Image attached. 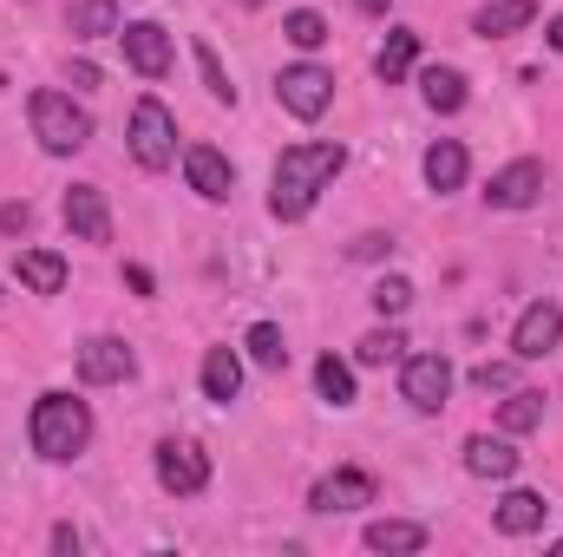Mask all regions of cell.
I'll return each mask as SVG.
<instances>
[{"label": "cell", "mask_w": 563, "mask_h": 557, "mask_svg": "<svg viewBox=\"0 0 563 557\" xmlns=\"http://www.w3.org/2000/svg\"><path fill=\"white\" fill-rule=\"evenodd\" d=\"M341 164H347V144H334V139L288 144L276 157V171H269V217L276 223H301L321 204V190L341 177Z\"/></svg>", "instance_id": "obj_1"}, {"label": "cell", "mask_w": 563, "mask_h": 557, "mask_svg": "<svg viewBox=\"0 0 563 557\" xmlns=\"http://www.w3.org/2000/svg\"><path fill=\"white\" fill-rule=\"evenodd\" d=\"M92 426L99 419H92V407L79 394H40L33 414H26V439H33V452L46 466H66V459H79L92 446Z\"/></svg>", "instance_id": "obj_2"}, {"label": "cell", "mask_w": 563, "mask_h": 557, "mask_svg": "<svg viewBox=\"0 0 563 557\" xmlns=\"http://www.w3.org/2000/svg\"><path fill=\"white\" fill-rule=\"evenodd\" d=\"M26 119H33V139H40L46 157H73V151L92 144V112L73 92H59V86H40L26 99Z\"/></svg>", "instance_id": "obj_3"}, {"label": "cell", "mask_w": 563, "mask_h": 557, "mask_svg": "<svg viewBox=\"0 0 563 557\" xmlns=\"http://www.w3.org/2000/svg\"><path fill=\"white\" fill-rule=\"evenodd\" d=\"M125 144H132L139 171H170V164H177V119H170V106L144 92L139 106H132V125H125Z\"/></svg>", "instance_id": "obj_4"}, {"label": "cell", "mask_w": 563, "mask_h": 557, "mask_svg": "<svg viewBox=\"0 0 563 557\" xmlns=\"http://www.w3.org/2000/svg\"><path fill=\"white\" fill-rule=\"evenodd\" d=\"M276 106L288 112V119L314 125V119L334 106V73H328V66H314V59H301V66H282V73H276Z\"/></svg>", "instance_id": "obj_5"}, {"label": "cell", "mask_w": 563, "mask_h": 557, "mask_svg": "<svg viewBox=\"0 0 563 557\" xmlns=\"http://www.w3.org/2000/svg\"><path fill=\"white\" fill-rule=\"evenodd\" d=\"M374 499H380V479H374L367 466H334V472H321V479L308 485V512H321V518L361 512V505H374Z\"/></svg>", "instance_id": "obj_6"}, {"label": "cell", "mask_w": 563, "mask_h": 557, "mask_svg": "<svg viewBox=\"0 0 563 557\" xmlns=\"http://www.w3.org/2000/svg\"><path fill=\"white\" fill-rule=\"evenodd\" d=\"M452 361L445 354H407L400 361V401L413 407V414H439L445 401H452Z\"/></svg>", "instance_id": "obj_7"}, {"label": "cell", "mask_w": 563, "mask_h": 557, "mask_svg": "<svg viewBox=\"0 0 563 557\" xmlns=\"http://www.w3.org/2000/svg\"><path fill=\"white\" fill-rule=\"evenodd\" d=\"M157 485H164L170 499H197V492L210 485V452H203L197 439H164V446H157Z\"/></svg>", "instance_id": "obj_8"}, {"label": "cell", "mask_w": 563, "mask_h": 557, "mask_svg": "<svg viewBox=\"0 0 563 557\" xmlns=\"http://www.w3.org/2000/svg\"><path fill=\"white\" fill-rule=\"evenodd\" d=\"M119 46H125V66H132L139 79H164L170 59H177L170 33H164L157 20H125V26H119Z\"/></svg>", "instance_id": "obj_9"}, {"label": "cell", "mask_w": 563, "mask_h": 557, "mask_svg": "<svg viewBox=\"0 0 563 557\" xmlns=\"http://www.w3.org/2000/svg\"><path fill=\"white\" fill-rule=\"evenodd\" d=\"M132 374H139L132 341H119V335H92V341L79 348V381H86V387H119V381H132Z\"/></svg>", "instance_id": "obj_10"}, {"label": "cell", "mask_w": 563, "mask_h": 557, "mask_svg": "<svg viewBox=\"0 0 563 557\" xmlns=\"http://www.w3.org/2000/svg\"><path fill=\"white\" fill-rule=\"evenodd\" d=\"M544 197V164L538 157H511L505 171H492V184H485V204L492 210H531Z\"/></svg>", "instance_id": "obj_11"}, {"label": "cell", "mask_w": 563, "mask_h": 557, "mask_svg": "<svg viewBox=\"0 0 563 557\" xmlns=\"http://www.w3.org/2000/svg\"><path fill=\"white\" fill-rule=\"evenodd\" d=\"M59 217H66V230H73L79 243H112V204H106L99 184H73V190L59 197Z\"/></svg>", "instance_id": "obj_12"}, {"label": "cell", "mask_w": 563, "mask_h": 557, "mask_svg": "<svg viewBox=\"0 0 563 557\" xmlns=\"http://www.w3.org/2000/svg\"><path fill=\"white\" fill-rule=\"evenodd\" d=\"M563 348V308L558 302H531L525 315H518V328H511V354L518 361H544V354H558Z\"/></svg>", "instance_id": "obj_13"}, {"label": "cell", "mask_w": 563, "mask_h": 557, "mask_svg": "<svg viewBox=\"0 0 563 557\" xmlns=\"http://www.w3.org/2000/svg\"><path fill=\"white\" fill-rule=\"evenodd\" d=\"M184 177L203 204H230V190H236V164L217 144H184Z\"/></svg>", "instance_id": "obj_14"}, {"label": "cell", "mask_w": 563, "mask_h": 557, "mask_svg": "<svg viewBox=\"0 0 563 557\" xmlns=\"http://www.w3.org/2000/svg\"><path fill=\"white\" fill-rule=\"evenodd\" d=\"M426 171V190H439V197H452V190H465V177H472V151L459 139H432L420 157Z\"/></svg>", "instance_id": "obj_15"}, {"label": "cell", "mask_w": 563, "mask_h": 557, "mask_svg": "<svg viewBox=\"0 0 563 557\" xmlns=\"http://www.w3.org/2000/svg\"><path fill=\"white\" fill-rule=\"evenodd\" d=\"M465 472L472 479H511L518 472V446H511V433H472L465 439Z\"/></svg>", "instance_id": "obj_16"}, {"label": "cell", "mask_w": 563, "mask_h": 557, "mask_svg": "<svg viewBox=\"0 0 563 557\" xmlns=\"http://www.w3.org/2000/svg\"><path fill=\"white\" fill-rule=\"evenodd\" d=\"M197 381H203V401L230 407V401L243 394V354H236V348H210L203 368H197Z\"/></svg>", "instance_id": "obj_17"}, {"label": "cell", "mask_w": 563, "mask_h": 557, "mask_svg": "<svg viewBox=\"0 0 563 557\" xmlns=\"http://www.w3.org/2000/svg\"><path fill=\"white\" fill-rule=\"evenodd\" d=\"M492 525L505 532V538H531V532H544V499L538 492H505L498 505H492Z\"/></svg>", "instance_id": "obj_18"}, {"label": "cell", "mask_w": 563, "mask_h": 557, "mask_svg": "<svg viewBox=\"0 0 563 557\" xmlns=\"http://www.w3.org/2000/svg\"><path fill=\"white\" fill-rule=\"evenodd\" d=\"M413 59H420V33H413V26H394V33L380 40V53H374V79H380V86H400V79L413 73Z\"/></svg>", "instance_id": "obj_19"}, {"label": "cell", "mask_w": 563, "mask_h": 557, "mask_svg": "<svg viewBox=\"0 0 563 557\" xmlns=\"http://www.w3.org/2000/svg\"><path fill=\"white\" fill-rule=\"evenodd\" d=\"M531 20H538V0H492V7L472 13V33H485V40H511V33H525Z\"/></svg>", "instance_id": "obj_20"}, {"label": "cell", "mask_w": 563, "mask_h": 557, "mask_svg": "<svg viewBox=\"0 0 563 557\" xmlns=\"http://www.w3.org/2000/svg\"><path fill=\"white\" fill-rule=\"evenodd\" d=\"M13 276H20V288H33V295H59L66 288V256L59 250H20L13 256Z\"/></svg>", "instance_id": "obj_21"}, {"label": "cell", "mask_w": 563, "mask_h": 557, "mask_svg": "<svg viewBox=\"0 0 563 557\" xmlns=\"http://www.w3.org/2000/svg\"><path fill=\"white\" fill-rule=\"evenodd\" d=\"M361 545L387 551V557H413V551H426V525H413V518H374L361 532Z\"/></svg>", "instance_id": "obj_22"}, {"label": "cell", "mask_w": 563, "mask_h": 557, "mask_svg": "<svg viewBox=\"0 0 563 557\" xmlns=\"http://www.w3.org/2000/svg\"><path fill=\"white\" fill-rule=\"evenodd\" d=\"M420 99L432 106V112H465V99H472V86H465V73L459 66H426L420 73Z\"/></svg>", "instance_id": "obj_23"}, {"label": "cell", "mask_w": 563, "mask_h": 557, "mask_svg": "<svg viewBox=\"0 0 563 557\" xmlns=\"http://www.w3.org/2000/svg\"><path fill=\"white\" fill-rule=\"evenodd\" d=\"M66 26H73V40H119V0H73L66 7Z\"/></svg>", "instance_id": "obj_24"}, {"label": "cell", "mask_w": 563, "mask_h": 557, "mask_svg": "<svg viewBox=\"0 0 563 557\" xmlns=\"http://www.w3.org/2000/svg\"><path fill=\"white\" fill-rule=\"evenodd\" d=\"M394 361H407L400 328H367V335L354 341V368H394Z\"/></svg>", "instance_id": "obj_25"}, {"label": "cell", "mask_w": 563, "mask_h": 557, "mask_svg": "<svg viewBox=\"0 0 563 557\" xmlns=\"http://www.w3.org/2000/svg\"><path fill=\"white\" fill-rule=\"evenodd\" d=\"M498 426L518 439V433H531V426H544V394H531V387H511L505 394V407H498Z\"/></svg>", "instance_id": "obj_26"}, {"label": "cell", "mask_w": 563, "mask_h": 557, "mask_svg": "<svg viewBox=\"0 0 563 557\" xmlns=\"http://www.w3.org/2000/svg\"><path fill=\"white\" fill-rule=\"evenodd\" d=\"M314 387H321L328 407H354V368H347V361L321 354V361H314Z\"/></svg>", "instance_id": "obj_27"}, {"label": "cell", "mask_w": 563, "mask_h": 557, "mask_svg": "<svg viewBox=\"0 0 563 557\" xmlns=\"http://www.w3.org/2000/svg\"><path fill=\"white\" fill-rule=\"evenodd\" d=\"M243 348H250V361H256V368H269V374H282V368H288V341H282L276 321H256V328L243 335Z\"/></svg>", "instance_id": "obj_28"}, {"label": "cell", "mask_w": 563, "mask_h": 557, "mask_svg": "<svg viewBox=\"0 0 563 557\" xmlns=\"http://www.w3.org/2000/svg\"><path fill=\"white\" fill-rule=\"evenodd\" d=\"M282 40L301 46V53H314V46H328V20H321L314 7H295V13L282 20Z\"/></svg>", "instance_id": "obj_29"}, {"label": "cell", "mask_w": 563, "mask_h": 557, "mask_svg": "<svg viewBox=\"0 0 563 557\" xmlns=\"http://www.w3.org/2000/svg\"><path fill=\"white\" fill-rule=\"evenodd\" d=\"M197 73H203V86H210L217 106H236V86H230V73H223V59H217L210 40H197Z\"/></svg>", "instance_id": "obj_30"}, {"label": "cell", "mask_w": 563, "mask_h": 557, "mask_svg": "<svg viewBox=\"0 0 563 557\" xmlns=\"http://www.w3.org/2000/svg\"><path fill=\"white\" fill-rule=\"evenodd\" d=\"M367 302H374V308H380L387 321H400V315L413 308V282H407V276H380V282H374V295H367Z\"/></svg>", "instance_id": "obj_31"}, {"label": "cell", "mask_w": 563, "mask_h": 557, "mask_svg": "<svg viewBox=\"0 0 563 557\" xmlns=\"http://www.w3.org/2000/svg\"><path fill=\"white\" fill-rule=\"evenodd\" d=\"M518 368H525L518 354H511V361H478V368H472V387H478V394H511V387H518Z\"/></svg>", "instance_id": "obj_32"}, {"label": "cell", "mask_w": 563, "mask_h": 557, "mask_svg": "<svg viewBox=\"0 0 563 557\" xmlns=\"http://www.w3.org/2000/svg\"><path fill=\"white\" fill-rule=\"evenodd\" d=\"M347 256H354V263H380V256H394V237H387V230H367V237L347 243Z\"/></svg>", "instance_id": "obj_33"}, {"label": "cell", "mask_w": 563, "mask_h": 557, "mask_svg": "<svg viewBox=\"0 0 563 557\" xmlns=\"http://www.w3.org/2000/svg\"><path fill=\"white\" fill-rule=\"evenodd\" d=\"M0 230H7V237H26V230H33V210H26V204H0Z\"/></svg>", "instance_id": "obj_34"}, {"label": "cell", "mask_w": 563, "mask_h": 557, "mask_svg": "<svg viewBox=\"0 0 563 557\" xmlns=\"http://www.w3.org/2000/svg\"><path fill=\"white\" fill-rule=\"evenodd\" d=\"M53 551H79V532L73 525H53Z\"/></svg>", "instance_id": "obj_35"}, {"label": "cell", "mask_w": 563, "mask_h": 557, "mask_svg": "<svg viewBox=\"0 0 563 557\" xmlns=\"http://www.w3.org/2000/svg\"><path fill=\"white\" fill-rule=\"evenodd\" d=\"M544 40H551V53H563V13H551V20H544Z\"/></svg>", "instance_id": "obj_36"}, {"label": "cell", "mask_w": 563, "mask_h": 557, "mask_svg": "<svg viewBox=\"0 0 563 557\" xmlns=\"http://www.w3.org/2000/svg\"><path fill=\"white\" fill-rule=\"evenodd\" d=\"M354 7H361V13H387L394 0H354Z\"/></svg>", "instance_id": "obj_37"}, {"label": "cell", "mask_w": 563, "mask_h": 557, "mask_svg": "<svg viewBox=\"0 0 563 557\" xmlns=\"http://www.w3.org/2000/svg\"><path fill=\"white\" fill-rule=\"evenodd\" d=\"M243 7H256V0H243Z\"/></svg>", "instance_id": "obj_38"}]
</instances>
